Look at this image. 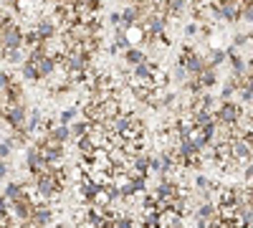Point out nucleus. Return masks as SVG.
<instances>
[{
	"mask_svg": "<svg viewBox=\"0 0 253 228\" xmlns=\"http://www.w3.org/2000/svg\"><path fill=\"white\" fill-rule=\"evenodd\" d=\"M243 107H241V101H220V107L215 112V122L220 124H230V127H238V122L243 119Z\"/></svg>",
	"mask_w": 253,
	"mask_h": 228,
	"instance_id": "1",
	"label": "nucleus"
},
{
	"mask_svg": "<svg viewBox=\"0 0 253 228\" xmlns=\"http://www.w3.org/2000/svg\"><path fill=\"white\" fill-rule=\"evenodd\" d=\"M33 31H36V36H38L41 41H48V38L61 36V33H58L61 26L56 23V18H53V15H41L38 20H33Z\"/></svg>",
	"mask_w": 253,
	"mask_h": 228,
	"instance_id": "2",
	"label": "nucleus"
},
{
	"mask_svg": "<svg viewBox=\"0 0 253 228\" xmlns=\"http://www.w3.org/2000/svg\"><path fill=\"white\" fill-rule=\"evenodd\" d=\"M28 114H31V109H28V104L23 101V104H15V107L5 114L3 122L8 124L10 130H20V127H26V124H28Z\"/></svg>",
	"mask_w": 253,
	"mask_h": 228,
	"instance_id": "3",
	"label": "nucleus"
},
{
	"mask_svg": "<svg viewBox=\"0 0 253 228\" xmlns=\"http://www.w3.org/2000/svg\"><path fill=\"white\" fill-rule=\"evenodd\" d=\"M46 168H51V162H46L43 160V155H41V150L38 147H26V170L31 173V175H36V173H43Z\"/></svg>",
	"mask_w": 253,
	"mask_h": 228,
	"instance_id": "4",
	"label": "nucleus"
},
{
	"mask_svg": "<svg viewBox=\"0 0 253 228\" xmlns=\"http://www.w3.org/2000/svg\"><path fill=\"white\" fill-rule=\"evenodd\" d=\"M193 216H195V221H213V218H218V216H220V213H218V203H215V200H203V203H198L195 211H193Z\"/></svg>",
	"mask_w": 253,
	"mask_h": 228,
	"instance_id": "5",
	"label": "nucleus"
},
{
	"mask_svg": "<svg viewBox=\"0 0 253 228\" xmlns=\"http://www.w3.org/2000/svg\"><path fill=\"white\" fill-rule=\"evenodd\" d=\"M31 223H33L36 228H48V226L53 223V211H51V205H48V203H38V208H36Z\"/></svg>",
	"mask_w": 253,
	"mask_h": 228,
	"instance_id": "6",
	"label": "nucleus"
},
{
	"mask_svg": "<svg viewBox=\"0 0 253 228\" xmlns=\"http://www.w3.org/2000/svg\"><path fill=\"white\" fill-rule=\"evenodd\" d=\"M3 195H5L8 203L13 205V203H20L23 198H28L31 193L26 190V185H23V182H8L5 188H3Z\"/></svg>",
	"mask_w": 253,
	"mask_h": 228,
	"instance_id": "7",
	"label": "nucleus"
},
{
	"mask_svg": "<svg viewBox=\"0 0 253 228\" xmlns=\"http://www.w3.org/2000/svg\"><path fill=\"white\" fill-rule=\"evenodd\" d=\"M160 228H182V213L175 208L160 211Z\"/></svg>",
	"mask_w": 253,
	"mask_h": 228,
	"instance_id": "8",
	"label": "nucleus"
},
{
	"mask_svg": "<svg viewBox=\"0 0 253 228\" xmlns=\"http://www.w3.org/2000/svg\"><path fill=\"white\" fill-rule=\"evenodd\" d=\"M122 58H124V64L129 66V69H134V66H139V64H144V61H147V53H144V48L132 46V48H126L122 53Z\"/></svg>",
	"mask_w": 253,
	"mask_h": 228,
	"instance_id": "9",
	"label": "nucleus"
},
{
	"mask_svg": "<svg viewBox=\"0 0 253 228\" xmlns=\"http://www.w3.org/2000/svg\"><path fill=\"white\" fill-rule=\"evenodd\" d=\"M20 79L28 81V84H41V74H38V66L28 58L23 66H20Z\"/></svg>",
	"mask_w": 253,
	"mask_h": 228,
	"instance_id": "10",
	"label": "nucleus"
},
{
	"mask_svg": "<svg viewBox=\"0 0 253 228\" xmlns=\"http://www.w3.org/2000/svg\"><path fill=\"white\" fill-rule=\"evenodd\" d=\"M91 124L94 122H89V119H79V122H74L71 124V137L74 139H81V137H89V132H91Z\"/></svg>",
	"mask_w": 253,
	"mask_h": 228,
	"instance_id": "11",
	"label": "nucleus"
},
{
	"mask_svg": "<svg viewBox=\"0 0 253 228\" xmlns=\"http://www.w3.org/2000/svg\"><path fill=\"white\" fill-rule=\"evenodd\" d=\"M79 119H81V109L79 107H66V109H61V114H58V122L66 124V127H71V124L79 122Z\"/></svg>",
	"mask_w": 253,
	"mask_h": 228,
	"instance_id": "12",
	"label": "nucleus"
},
{
	"mask_svg": "<svg viewBox=\"0 0 253 228\" xmlns=\"http://www.w3.org/2000/svg\"><path fill=\"white\" fill-rule=\"evenodd\" d=\"M170 79L175 81L177 87H182V89H185V87H187V81L193 79V74H190L182 64H175V69H172V76H170Z\"/></svg>",
	"mask_w": 253,
	"mask_h": 228,
	"instance_id": "13",
	"label": "nucleus"
},
{
	"mask_svg": "<svg viewBox=\"0 0 253 228\" xmlns=\"http://www.w3.org/2000/svg\"><path fill=\"white\" fill-rule=\"evenodd\" d=\"M205 56H208L210 69H218L220 64H225V61H228V53L223 48H210V51H205Z\"/></svg>",
	"mask_w": 253,
	"mask_h": 228,
	"instance_id": "14",
	"label": "nucleus"
},
{
	"mask_svg": "<svg viewBox=\"0 0 253 228\" xmlns=\"http://www.w3.org/2000/svg\"><path fill=\"white\" fill-rule=\"evenodd\" d=\"M198 79H200V87H203V91L213 89V87H218V69H208V71H203Z\"/></svg>",
	"mask_w": 253,
	"mask_h": 228,
	"instance_id": "15",
	"label": "nucleus"
},
{
	"mask_svg": "<svg viewBox=\"0 0 253 228\" xmlns=\"http://www.w3.org/2000/svg\"><path fill=\"white\" fill-rule=\"evenodd\" d=\"M126 38H129V46L142 48V46H144V41H147V33H144L139 26H132V28H126Z\"/></svg>",
	"mask_w": 253,
	"mask_h": 228,
	"instance_id": "16",
	"label": "nucleus"
},
{
	"mask_svg": "<svg viewBox=\"0 0 253 228\" xmlns=\"http://www.w3.org/2000/svg\"><path fill=\"white\" fill-rule=\"evenodd\" d=\"M48 135H51L56 142H61V144H66L69 139H74V137H71V127H66V124H61V122L56 124V127H53Z\"/></svg>",
	"mask_w": 253,
	"mask_h": 228,
	"instance_id": "17",
	"label": "nucleus"
},
{
	"mask_svg": "<svg viewBox=\"0 0 253 228\" xmlns=\"http://www.w3.org/2000/svg\"><path fill=\"white\" fill-rule=\"evenodd\" d=\"M76 150H79V157H84V160H91V155H94V142L89 139V137H81V139H76Z\"/></svg>",
	"mask_w": 253,
	"mask_h": 228,
	"instance_id": "18",
	"label": "nucleus"
},
{
	"mask_svg": "<svg viewBox=\"0 0 253 228\" xmlns=\"http://www.w3.org/2000/svg\"><path fill=\"white\" fill-rule=\"evenodd\" d=\"M43 119H46V117L41 114V109H31V114H28V124H26V130H28V132L33 135V132H36V130L41 127V124H43Z\"/></svg>",
	"mask_w": 253,
	"mask_h": 228,
	"instance_id": "19",
	"label": "nucleus"
},
{
	"mask_svg": "<svg viewBox=\"0 0 253 228\" xmlns=\"http://www.w3.org/2000/svg\"><path fill=\"white\" fill-rule=\"evenodd\" d=\"M13 150H15V142H13L10 137H5V139H0V160H8Z\"/></svg>",
	"mask_w": 253,
	"mask_h": 228,
	"instance_id": "20",
	"label": "nucleus"
},
{
	"mask_svg": "<svg viewBox=\"0 0 253 228\" xmlns=\"http://www.w3.org/2000/svg\"><path fill=\"white\" fill-rule=\"evenodd\" d=\"M233 46H236V48L251 46V36H248L246 31H236V33H233Z\"/></svg>",
	"mask_w": 253,
	"mask_h": 228,
	"instance_id": "21",
	"label": "nucleus"
},
{
	"mask_svg": "<svg viewBox=\"0 0 253 228\" xmlns=\"http://www.w3.org/2000/svg\"><path fill=\"white\" fill-rule=\"evenodd\" d=\"M200 31H203V26L198 23V20H190V23L185 26V36H187V38H195V36H200Z\"/></svg>",
	"mask_w": 253,
	"mask_h": 228,
	"instance_id": "22",
	"label": "nucleus"
},
{
	"mask_svg": "<svg viewBox=\"0 0 253 228\" xmlns=\"http://www.w3.org/2000/svg\"><path fill=\"white\" fill-rule=\"evenodd\" d=\"M236 96H238L241 104H253V91H251V89H246V87H243V89H238V94H236Z\"/></svg>",
	"mask_w": 253,
	"mask_h": 228,
	"instance_id": "23",
	"label": "nucleus"
},
{
	"mask_svg": "<svg viewBox=\"0 0 253 228\" xmlns=\"http://www.w3.org/2000/svg\"><path fill=\"white\" fill-rule=\"evenodd\" d=\"M10 84H13V76H10V71H0V91L8 89Z\"/></svg>",
	"mask_w": 253,
	"mask_h": 228,
	"instance_id": "24",
	"label": "nucleus"
},
{
	"mask_svg": "<svg viewBox=\"0 0 253 228\" xmlns=\"http://www.w3.org/2000/svg\"><path fill=\"white\" fill-rule=\"evenodd\" d=\"M10 175V165L8 160H0V178H8Z\"/></svg>",
	"mask_w": 253,
	"mask_h": 228,
	"instance_id": "25",
	"label": "nucleus"
},
{
	"mask_svg": "<svg viewBox=\"0 0 253 228\" xmlns=\"http://www.w3.org/2000/svg\"><path fill=\"white\" fill-rule=\"evenodd\" d=\"M3 211H10V203H8V198L3 193H0V213H3Z\"/></svg>",
	"mask_w": 253,
	"mask_h": 228,
	"instance_id": "26",
	"label": "nucleus"
},
{
	"mask_svg": "<svg viewBox=\"0 0 253 228\" xmlns=\"http://www.w3.org/2000/svg\"><path fill=\"white\" fill-rule=\"evenodd\" d=\"M243 87H246V89H251V91H253V76H251V74H248V76H246V84H243Z\"/></svg>",
	"mask_w": 253,
	"mask_h": 228,
	"instance_id": "27",
	"label": "nucleus"
},
{
	"mask_svg": "<svg viewBox=\"0 0 253 228\" xmlns=\"http://www.w3.org/2000/svg\"><path fill=\"white\" fill-rule=\"evenodd\" d=\"M246 64H248V74H251V76H253V56H251V58H248V61H246Z\"/></svg>",
	"mask_w": 253,
	"mask_h": 228,
	"instance_id": "28",
	"label": "nucleus"
}]
</instances>
